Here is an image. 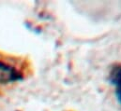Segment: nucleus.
Masks as SVG:
<instances>
[{
  "instance_id": "obj_1",
  "label": "nucleus",
  "mask_w": 121,
  "mask_h": 111,
  "mask_svg": "<svg viewBox=\"0 0 121 111\" xmlns=\"http://www.w3.org/2000/svg\"><path fill=\"white\" fill-rule=\"evenodd\" d=\"M24 79V73L20 68L5 59H0V84L14 83Z\"/></svg>"
},
{
  "instance_id": "obj_2",
  "label": "nucleus",
  "mask_w": 121,
  "mask_h": 111,
  "mask_svg": "<svg viewBox=\"0 0 121 111\" xmlns=\"http://www.w3.org/2000/svg\"><path fill=\"white\" fill-rule=\"evenodd\" d=\"M108 79L115 88L117 99L121 106V64H115L110 69Z\"/></svg>"
}]
</instances>
